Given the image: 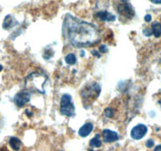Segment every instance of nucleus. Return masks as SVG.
<instances>
[{"instance_id": "nucleus-1", "label": "nucleus", "mask_w": 161, "mask_h": 151, "mask_svg": "<svg viewBox=\"0 0 161 151\" xmlns=\"http://www.w3.org/2000/svg\"><path fill=\"white\" fill-rule=\"evenodd\" d=\"M62 35L76 48L91 47L101 41L98 29L93 24L80 20L70 14L64 17Z\"/></svg>"}, {"instance_id": "nucleus-2", "label": "nucleus", "mask_w": 161, "mask_h": 151, "mask_svg": "<svg viewBox=\"0 0 161 151\" xmlns=\"http://www.w3.org/2000/svg\"><path fill=\"white\" fill-rule=\"evenodd\" d=\"M48 80V77L46 74L39 72H31L25 78V88L28 92L39 93L44 94L46 93V83Z\"/></svg>"}, {"instance_id": "nucleus-3", "label": "nucleus", "mask_w": 161, "mask_h": 151, "mask_svg": "<svg viewBox=\"0 0 161 151\" xmlns=\"http://www.w3.org/2000/svg\"><path fill=\"white\" fill-rule=\"evenodd\" d=\"M101 93V87L96 82H92L86 84L80 91V95L83 99V103L85 108L91 105L95 99L98 98Z\"/></svg>"}, {"instance_id": "nucleus-4", "label": "nucleus", "mask_w": 161, "mask_h": 151, "mask_svg": "<svg viewBox=\"0 0 161 151\" xmlns=\"http://www.w3.org/2000/svg\"><path fill=\"white\" fill-rule=\"evenodd\" d=\"M115 8L116 10L127 19H131L135 16V9L128 0H115Z\"/></svg>"}, {"instance_id": "nucleus-5", "label": "nucleus", "mask_w": 161, "mask_h": 151, "mask_svg": "<svg viewBox=\"0 0 161 151\" xmlns=\"http://www.w3.org/2000/svg\"><path fill=\"white\" fill-rule=\"evenodd\" d=\"M60 112L65 116H73L75 115V105L72 103V96L69 94H63L61 98Z\"/></svg>"}, {"instance_id": "nucleus-6", "label": "nucleus", "mask_w": 161, "mask_h": 151, "mask_svg": "<svg viewBox=\"0 0 161 151\" xmlns=\"http://www.w3.org/2000/svg\"><path fill=\"white\" fill-rule=\"evenodd\" d=\"M30 98H31L30 93L25 90V91H22L20 92L17 93L15 95V97H14V103H15V105L17 107L21 108L25 104L29 102Z\"/></svg>"}, {"instance_id": "nucleus-7", "label": "nucleus", "mask_w": 161, "mask_h": 151, "mask_svg": "<svg viewBox=\"0 0 161 151\" xmlns=\"http://www.w3.org/2000/svg\"><path fill=\"white\" fill-rule=\"evenodd\" d=\"M148 131V128L145 124H139L135 126L130 131V136L135 140H139L142 138L146 135Z\"/></svg>"}, {"instance_id": "nucleus-8", "label": "nucleus", "mask_w": 161, "mask_h": 151, "mask_svg": "<svg viewBox=\"0 0 161 151\" xmlns=\"http://www.w3.org/2000/svg\"><path fill=\"white\" fill-rule=\"evenodd\" d=\"M102 135H103L104 142L107 143H113V142H116L119 139V135L116 131H113L109 129L104 130Z\"/></svg>"}, {"instance_id": "nucleus-9", "label": "nucleus", "mask_w": 161, "mask_h": 151, "mask_svg": "<svg viewBox=\"0 0 161 151\" xmlns=\"http://www.w3.org/2000/svg\"><path fill=\"white\" fill-rule=\"evenodd\" d=\"M18 21L12 15L9 14V15H7L5 17L4 20H3V28L5 30H9L10 28H14V26L18 25Z\"/></svg>"}, {"instance_id": "nucleus-10", "label": "nucleus", "mask_w": 161, "mask_h": 151, "mask_svg": "<svg viewBox=\"0 0 161 151\" xmlns=\"http://www.w3.org/2000/svg\"><path fill=\"white\" fill-rule=\"evenodd\" d=\"M93 129H94V125L91 123H86L80 128L79 135H80V136L83 137V138L87 137L91 133Z\"/></svg>"}, {"instance_id": "nucleus-11", "label": "nucleus", "mask_w": 161, "mask_h": 151, "mask_svg": "<svg viewBox=\"0 0 161 151\" xmlns=\"http://www.w3.org/2000/svg\"><path fill=\"white\" fill-rule=\"evenodd\" d=\"M97 17L103 21H114L116 19L114 14L107 11H99L97 13Z\"/></svg>"}, {"instance_id": "nucleus-12", "label": "nucleus", "mask_w": 161, "mask_h": 151, "mask_svg": "<svg viewBox=\"0 0 161 151\" xmlns=\"http://www.w3.org/2000/svg\"><path fill=\"white\" fill-rule=\"evenodd\" d=\"M9 146H11L14 150H19L21 146V142L19 138H16V137H11L9 140Z\"/></svg>"}, {"instance_id": "nucleus-13", "label": "nucleus", "mask_w": 161, "mask_h": 151, "mask_svg": "<svg viewBox=\"0 0 161 151\" xmlns=\"http://www.w3.org/2000/svg\"><path fill=\"white\" fill-rule=\"evenodd\" d=\"M151 31H152V33L155 37H160L161 36V24L158 23V22H155V23L153 24L152 27H151Z\"/></svg>"}, {"instance_id": "nucleus-14", "label": "nucleus", "mask_w": 161, "mask_h": 151, "mask_svg": "<svg viewBox=\"0 0 161 151\" xmlns=\"http://www.w3.org/2000/svg\"><path fill=\"white\" fill-rule=\"evenodd\" d=\"M102 145V141L100 139V135L97 134L90 141V146L94 148H98Z\"/></svg>"}, {"instance_id": "nucleus-15", "label": "nucleus", "mask_w": 161, "mask_h": 151, "mask_svg": "<svg viewBox=\"0 0 161 151\" xmlns=\"http://www.w3.org/2000/svg\"><path fill=\"white\" fill-rule=\"evenodd\" d=\"M64 60H65V62L67 63L69 65H73V64H75L76 62V57L74 53H70L69 54H67L64 58Z\"/></svg>"}, {"instance_id": "nucleus-16", "label": "nucleus", "mask_w": 161, "mask_h": 151, "mask_svg": "<svg viewBox=\"0 0 161 151\" xmlns=\"http://www.w3.org/2000/svg\"><path fill=\"white\" fill-rule=\"evenodd\" d=\"M105 116H107V117H108V118L113 117V109L110 108V107H108V108L105 110Z\"/></svg>"}, {"instance_id": "nucleus-17", "label": "nucleus", "mask_w": 161, "mask_h": 151, "mask_svg": "<svg viewBox=\"0 0 161 151\" xmlns=\"http://www.w3.org/2000/svg\"><path fill=\"white\" fill-rule=\"evenodd\" d=\"M146 146H147L148 148H152L153 146H154V142H153V139H149V140H147V142H146Z\"/></svg>"}, {"instance_id": "nucleus-18", "label": "nucleus", "mask_w": 161, "mask_h": 151, "mask_svg": "<svg viewBox=\"0 0 161 151\" xmlns=\"http://www.w3.org/2000/svg\"><path fill=\"white\" fill-rule=\"evenodd\" d=\"M143 33H144L145 36H150L151 35H153L152 31L149 30V28H146V29L143 30Z\"/></svg>"}, {"instance_id": "nucleus-19", "label": "nucleus", "mask_w": 161, "mask_h": 151, "mask_svg": "<svg viewBox=\"0 0 161 151\" xmlns=\"http://www.w3.org/2000/svg\"><path fill=\"white\" fill-rule=\"evenodd\" d=\"M99 50L102 53H105L107 51V47L105 45H101L99 47Z\"/></svg>"}, {"instance_id": "nucleus-20", "label": "nucleus", "mask_w": 161, "mask_h": 151, "mask_svg": "<svg viewBox=\"0 0 161 151\" xmlns=\"http://www.w3.org/2000/svg\"><path fill=\"white\" fill-rule=\"evenodd\" d=\"M91 53H92V54L94 55V56L97 57V58H100V57H101V54H100V53H99V52L97 51V50H92V51H91Z\"/></svg>"}, {"instance_id": "nucleus-21", "label": "nucleus", "mask_w": 161, "mask_h": 151, "mask_svg": "<svg viewBox=\"0 0 161 151\" xmlns=\"http://www.w3.org/2000/svg\"><path fill=\"white\" fill-rule=\"evenodd\" d=\"M151 20H152V17H151V15H149V14L146 15V17H145V20H146V22L151 21Z\"/></svg>"}, {"instance_id": "nucleus-22", "label": "nucleus", "mask_w": 161, "mask_h": 151, "mask_svg": "<svg viewBox=\"0 0 161 151\" xmlns=\"http://www.w3.org/2000/svg\"><path fill=\"white\" fill-rule=\"evenodd\" d=\"M154 4H161V0H150Z\"/></svg>"}, {"instance_id": "nucleus-23", "label": "nucleus", "mask_w": 161, "mask_h": 151, "mask_svg": "<svg viewBox=\"0 0 161 151\" xmlns=\"http://www.w3.org/2000/svg\"><path fill=\"white\" fill-rule=\"evenodd\" d=\"M154 151H161V145L157 146V147L155 148V149H154Z\"/></svg>"}, {"instance_id": "nucleus-24", "label": "nucleus", "mask_w": 161, "mask_h": 151, "mask_svg": "<svg viewBox=\"0 0 161 151\" xmlns=\"http://www.w3.org/2000/svg\"><path fill=\"white\" fill-rule=\"evenodd\" d=\"M84 54H85L84 50H81V52H80V56H81V57H84Z\"/></svg>"}, {"instance_id": "nucleus-25", "label": "nucleus", "mask_w": 161, "mask_h": 151, "mask_svg": "<svg viewBox=\"0 0 161 151\" xmlns=\"http://www.w3.org/2000/svg\"><path fill=\"white\" fill-rule=\"evenodd\" d=\"M3 66H2L1 64H0V72H1V71L3 70Z\"/></svg>"}, {"instance_id": "nucleus-26", "label": "nucleus", "mask_w": 161, "mask_h": 151, "mask_svg": "<svg viewBox=\"0 0 161 151\" xmlns=\"http://www.w3.org/2000/svg\"><path fill=\"white\" fill-rule=\"evenodd\" d=\"M88 151H94V150H92V149H89V150Z\"/></svg>"}]
</instances>
